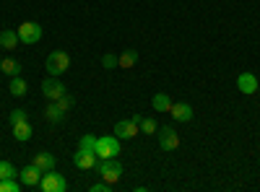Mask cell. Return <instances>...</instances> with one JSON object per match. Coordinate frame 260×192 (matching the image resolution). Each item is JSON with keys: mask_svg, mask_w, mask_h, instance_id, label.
<instances>
[{"mask_svg": "<svg viewBox=\"0 0 260 192\" xmlns=\"http://www.w3.org/2000/svg\"><path fill=\"white\" fill-rule=\"evenodd\" d=\"M156 135H159V148H161V151L172 153V151H177V148H180V135H177V130H172V125L159 127Z\"/></svg>", "mask_w": 260, "mask_h": 192, "instance_id": "cell-5", "label": "cell"}, {"mask_svg": "<svg viewBox=\"0 0 260 192\" xmlns=\"http://www.w3.org/2000/svg\"><path fill=\"white\" fill-rule=\"evenodd\" d=\"M57 104L62 106V109H65V112H71V109H73V104H76V99H73L71 94H62V96L57 99Z\"/></svg>", "mask_w": 260, "mask_h": 192, "instance_id": "cell-26", "label": "cell"}, {"mask_svg": "<svg viewBox=\"0 0 260 192\" xmlns=\"http://www.w3.org/2000/svg\"><path fill=\"white\" fill-rule=\"evenodd\" d=\"M102 65H104V70L120 68V55H112V52H107V55L102 57Z\"/></svg>", "mask_w": 260, "mask_h": 192, "instance_id": "cell-25", "label": "cell"}, {"mask_svg": "<svg viewBox=\"0 0 260 192\" xmlns=\"http://www.w3.org/2000/svg\"><path fill=\"white\" fill-rule=\"evenodd\" d=\"M16 31H18V39L24 42V45H37V42L42 39V26L37 24V21H24Z\"/></svg>", "mask_w": 260, "mask_h": 192, "instance_id": "cell-6", "label": "cell"}, {"mask_svg": "<svg viewBox=\"0 0 260 192\" xmlns=\"http://www.w3.org/2000/svg\"><path fill=\"white\" fill-rule=\"evenodd\" d=\"M78 148H83V151H94V148H96V135H91V133L81 135V140H78Z\"/></svg>", "mask_w": 260, "mask_h": 192, "instance_id": "cell-24", "label": "cell"}, {"mask_svg": "<svg viewBox=\"0 0 260 192\" xmlns=\"http://www.w3.org/2000/svg\"><path fill=\"white\" fill-rule=\"evenodd\" d=\"M138 62V50H125L122 55H120V68L122 70H130Z\"/></svg>", "mask_w": 260, "mask_h": 192, "instance_id": "cell-20", "label": "cell"}, {"mask_svg": "<svg viewBox=\"0 0 260 192\" xmlns=\"http://www.w3.org/2000/svg\"><path fill=\"white\" fill-rule=\"evenodd\" d=\"M42 169L37 166V164H29V166H24L18 172V182L24 184V187H39V182H42Z\"/></svg>", "mask_w": 260, "mask_h": 192, "instance_id": "cell-8", "label": "cell"}, {"mask_svg": "<svg viewBox=\"0 0 260 192\" xmlns=\"http://www.w3.org/2000/svg\"><path fill=\"white\" fill-rule=\"evenodd\" d=\"M141 133H146V135H156V133H159V125H156V120L143 117V120H141Z\"/></svg>", "mask_w": 260, "mask_h": 192, "instance_id": "cell-22", "label": "cell"}, {"mask_svg": "<svg viewBox=\"0 0 260 192\" xmlns=\"http://www.w3.org/2000/svg\"><path fill=\"white\" fill-rule=\"evenodd\" d=\"M31 164H37L39 169H42V172H52V169H55V156L52 153H47V151H39V153H34V161Z\"/></svg>", "mask_w": 260, "mask_h": 192, "instance_id": "cell-17", "label": "cell"}, {"mask_svg": "<svg viewBox=\"0 0 260 192\" xmlns=\"http://www.w3.org/2000/svg\"><path fill=\"white\" fill-rule=\"evenodd\" d=\"M21 189H24V184L16 182V177H11V179H0V192H21Z\"/></svg>", "mask_w": 260, "mask_h": 192, "instance_id": "cell-21", "label": "cell"}, {"mask_svg": "<svg viewBox=\"0 0 260 192\" xmlns=\"http://www.w3.org/2000/svg\"><path fill=\"white\" fill-rule=\"evenodd\" d=\"M39 189H42V192H65V189H68V179H65L62 174H57L55 169H52V172H45V174H42Z\"/></svg>", "mask_w": 260, "mask_h": 192, "instance_id": "cell-4", "label": "cell"}, {"mask_svg": "<svg viewBox=\"0 0 260 192\" xmlns=\"http://www.w3.org/2000/svg\"><path fill=\"white\" fill-rule=\"evenodd\" d=\"M24 120H29L26 109H13V112H11V117H8V122H11V125H16V122H24Z\"/></svg>", "mask_w": 260, "mask_h": 192, "instance_id": "cell-27", "label": "cell"}, {"mask_svg": "<svg viewBox=\"0 0 260 192\" xmlns=\"http://www.w3.org/2000/svg\"><path fill=\"white\" fill-rule=\"evenodd\" d=\"M11 130H13V138H16L18 143H26V140H31V135H34V130H31L29 120H24V122H16V125H11Z\"/></svg>", "mask_w": 260, "mask_h": 192, "instance_id": "cell-13", "label": "cell"}, {"mask_svg": "<svg viewBox=\"0 0 260 192\" xmlns=\"http://www.w3.org/2000/svg\"><path fill=\"white\" fill-rule=\"evenodd\" d=\"M18 31H13V29H3L0 31V50H16L18 47Z\"/></svg>", "mask_w": 260, "mask_h": 192, "instance_id": "cell-16", "label": "cell"}, {"mask_svg": "<svg viewBox=\"0 0 260 192\" xmlns=\"http://www.w3.org/2000/svg\"><path fill=\"white\" fill-rule=\"evenodd\" d=\"M45 120L52 122V125H60V122L65 120V109H62L57 101H50V104H47V109H45Z\"/></svg>", "mask_w": 260, "mask_h": 192, "instance_id": "cell-14", "label": "cell"}, {"mask_svg": "<svg viewBox=\"0 0 260 192\" xmlns=\"http://www.w3.org/2000/svg\"><path fill=\"white\" fill-rule=\"evenodd\" d=\"M45 65H47V73H50V75L60 78L62 73H68V68H71V55L62 52V50H52V52L47 55Z\"/></svg>", "mask_w": 260, "mask_h": 192, "instance_id": "cell-2", "label": "cell"}, {"mask_svg": "<svg viewBox=\"0 0 260 192\" xmlns=\"http://www.w3.org/2000/svg\"><path fill=\"white\" fill-rule=\"evenodd\" d=\"M11 177H18V172H16V166L11 164V161H0V179H11Z\"/></svg>", "mask_w": 260, "mask_h": 192, "instance_id": "cell-23", "label": "cell"}, {"mask_svg": "<svg viewBox=\"0 0 260 192\" xmlns=\"http://www.w3.org/2000/svg\"><path fill=\"white\" fill-rule=\"evenodd\" d=\"M94 153L99 159H117L120 156V138L117 135H102V138H96Z\"/></svg>", "mask_w": 260, "mask_h": 192, "instance_id": "cell-3", "label": "cell"}, {"mask_svg": "<svg viewBox=\"0 0 260 192\" xmlns=\"http://www.w3.org/2000/svg\"><path fill=\"white\" fill-rule=\"evenodd\" d=\"M0 70H3L8 78H13V75H21V70H24V65L16 60V57H3L0 60Z\"/></svg>", "mask_w": 260, "mask_h": 192, "instance_id": "cell-15", "label": "cell"}, {"mask_svg": "<svg viewBox=\"0 0 260 192\" xmlns=\"http://www.w3.org/2000/svg\"><path fill=\"white\" fill-rule=\"evenodd\" d=\"M73 164L78 169H83V172H91V169H96V164H99V156L94 151H83V148H78V151L73 153Z\"/></svg>", "mask_w": 260, "mask_h": 192, "instance_id": "cell-10", "label": "cell"}, {"mask_svg": "<svg viewBox=\"0 0 260 192\" xmlns=\"http://www.w3.org/2000/svg\"><path fill=\"white\" fill-rule=\"evenodd\" d=\"M257 94H260V86H257Z\"/></svg>", "mask_w": 260, "mask_h": 192, "instance_id": "cell-29", "label": "cell"}, {"mask_svg": "<svg viewBox=\"0 0 260 192\" xmlns=\"http://www.w3.org/2000/svg\"><path fill=\"white\" fill-rule=\"evenodd\" d=\"M110 187H112L110 182H104V179H102V182L91 184V187H89V192H110Z\"/></svg>", "mask_w": 260, "mask_h": 192, "instance_id": "cell-28", "label": "cell"}, {"mask_svg": "<svg viewBox=\"0 0 260 192\" xmlns=\"http://www.w3.org/2000/svg\"><path fill=\"white\" fill-rule=\"evenodd\" d=\"M257 86H260V81L255 78V73H250V70H245V73H240L237 75V91L240 94H257Z\"/></svg>", "mask_w": 260, "mask_h": 192, "instance_id": "cell-11", "label": "cell"}, {"mask_svg": "<svg viewBox=\"0 0 260 192\" xmlns=\"http://www.w3.org/2000/svg\"><path fill=\"white\" fill-rule=\"evenodd\" d=\"M96 172H99V177L104 179V182H110V184H117L120 179H122V164L117 161V159H99V164H96Z\"/></svg>", "mask_w": 260, "mask_h": 192, "instance_id": "cell-1", "label": "cell"}, {"mask_svg": "<svg viewBox=\"0 0 260 192\" xmlns=\"http://www.w3.org/2000/svg\"><path fill=\"white\" fill-rule=\"evenodd\" d=\"M8 91H11L13 96H26V91H29V83H26V78L13 75V78H11V86H8Z\"/></svg>", "mask_w": 260, "mask_h": 192, "instance_id": "cell-18", "label": "cell"}, {"mask_svg": "<svg viewBox=\"0 0 260 192\" xmlns=\"http://www.w3.org/2000/svg\"><path fill=\"white\" fill-rule=\"evenodd\" d=\"M42 94H45V99H47V101H57L62 94H68V89L62 86V81H60V78L50 75V78L42 81Z\"/></svg>", "mask_w": 260, "mask_h": 192, "instance_id": "cell-7", "label": "cell"}, {"mask_svg": "<svg viewBox=\"0 0 260 192\" xmlns=\"http://www.w3.org/2000/svg\"><path fill=\"white\" fill-rule=\"evenodd\" d=\"M169 114H172V120H175V122H190L192 120V106L185 104V101H172Z\"/></svg>", "mask_w": 260, "mask_h": 192, "instance_id": "cell-12", "label": "cell"}, {"mask_svg": "<svg viewBox=\"0 0 260 192\" xmlns=\"http://www.w3.org/2000/svg\"><path fill=\"white\" fill-rule=\"evenodd\" d=\"M151 106H154L156 112H169V106H172V99H169V94H167V91H159V94H154V99H151Z\"/></svg>", "mask_w": 260, "mask_h": 192, "instance_id": "cell-19", "label": "cell"}, {"mask_svg": "<svg viewBox=\"0 0 260 192\" xmlns=\"http://www.w3.org/2000/svg\"><path fill=\"white\" fill-rule=\"evenodd\" d=\"M141 133V125L130 117V120H120L117 125H115V135L120 138V140H130V138H136Z\"/></svg>", "mask_w": 260, "mask_h": 192, "instance_id": "cell-9", "label": "cell"}]
</instances>
